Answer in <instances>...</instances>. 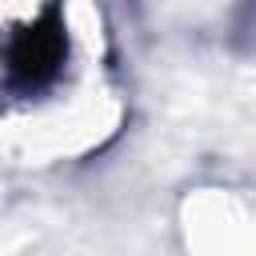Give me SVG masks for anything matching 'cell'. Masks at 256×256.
<instances>
[{"label": "cell", "mask_w": 256, "mask_h": 256, "mask_svg": "<svg viewBox=\"0 0 256 256\" xmlns=\"http://www.w3.org/2000/svg\"><path fill=\"white\" fill-rule=\"evenodd\" d=\"M68 64V24L60 4H44L20 28H12L0 44L4 88L12 96H40L48 92Z\"/></svg>", "instance_id": "obj_1"}]
</instances>
